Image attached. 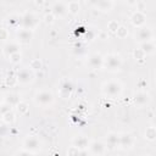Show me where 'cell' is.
Returning a JSON list of instances; mask_svg holds the SVG:
<instances>
[{
	"label": "cell",
	"instance_id": "8992f818",
	"mask_svg": "<svg viewBox=\"0 0 156 156\" xmlns=\"http://www.w3.org/2000/svg\"><path fill=\"white\" fill-rule=\"evenodd\" d=\"M39 149H40V140L38 136L28 135L23 140V150L29 151V152H34V151H38Z\"/></svg>",
	"mask_w": 156,
	"mask_h": 156
},
{
	"label": "cell",
	"instance_id": "ffe728a7",
	"mask_svg": "<svg viewBox=\"0 0 156 156\" xmlns=\"http://www.w3.org/2000/svg\"><path fill=\"white\" fill-rule=\"evenodd\" d=\"M72 89H73V84L69 80H65L60 87V95L62 98H68L72 93Z\"/></svg>",
	"mask_w": 156,
	"mask_h": 156
},
{
	"label": "cell",
	"instance_id": "cb8c5ba5",
	"mask_svg": "<svg viewBox=\"0 0 156 156\" xmlns=\"http://www.w3.org/2000/svg\"><path fill=\"white\" fill-rule=\"evenodd\" d=\"M144 138L149 141H154L156 139V128L154 126H150L145 129V133H144Z\"/></svg>",
	"mask_w": 156,
	"mask_h": 156
},
{
	"label": "cell",
	"instance_id": "277c9868",
	"mask_svg": "<svg viewBox=\"0 0 156 156\" xmlns=\"http://www.w3.org/2000/svg\"><path fill=\"white\" fill-rule=\"evenodd\" d=\"M134 39L140 44L145 43V41L154 40V32H152L151 28H149L146 26H143L140 28H136V30L134 33Z\"/></svg>",
	"mask_w": 156,
	"mask_h": 156
},
{
	"label": "cell",
	"instance_id": "52a82bcc",
	"mask_svg": "<svg viewBox=\"0 0 156 156\" xmlns=\"http://www.w3.org/2000/svg\"><path fill=\"white\" fill-rule=\"evenodd\" d=\"M33 78H34L33 71L29 69V68H27V67L21 68V69L17 72V74H16L17 82H20V83H22V84H28V83H30V82L33 80Z\"/></svg>",
	"mask_w": 156,
	"mask_h": 156
},
{
	"label": "cell",
	"instance_id": "603a6c76",
	"mask_svg": "<svg viewBox=\"0 0 156 156\" xmlns=\"http://www.w3.org/2000/svg\"><path fill=\"white\" fill-rule=\"evenodd\" d=\"M6 23L10 26V28H16L21 23V16L18 15H10L6 20Z\"/></svg>",
	"mask_w": 156,
	"mask_h": 156
},
{
	"label": "cell",
	"instance_id": "30bf717a",
	"mask_svg": "<svg viewBox=\"0 0 156 156\" xmlns=\"http://www.w3.org/2000/svg\"><path fill=\"white\" fill-rule=\"evenodd\" d=\"M32 38H33V30L26 28H21L16 33V41L18 44H29Z\"/></svg>",
	"mask_w": 156,
	"mask_h": 156
},
{
	"label": "cell",
	"instance_id": "ba28073f",
	"mask_svg": "<svg viewBox=\"0 0 156 156\" xmlns=\"http://www.w3.org/2000/svg\"><path fill=\"white\" fill-rule=\"evenodd\" d=\"M87 63L93 69H100L102 67V63H104V56L99 52H93L88 56Z\"/></svg>",
	"mask_w": 156,
	"mask_h": 156
},
{
	"label": "cell",
	"instance_id": "f546056e",
	"mask_svg": "<svg viewBox=\"0 0 156 156\" xmlns=\"http://www.w3.org/2000/svg\"><path fill=\"white\" fill-rule=\"evenodd\" d=\"M10 37V32L7 28H4V27H0V40L2 41H7Z\"/></svg>",
	"mask_w": 156,
	"mask_h": 156
},
{
	"label": "cell",
	"instance_id": "44dd1931",
	"mask_svg": "<svg viewBox=\"0 0 156 156\" xmlns=\"http://www.w3.org/2000/svg\"><path fill=\"white\" fill-rule=\"evenodd\" d=\"M139 49L145 54V56H146V55H151V54L155 52V49H156V46H155V41H154V40H150V41L141 43Z\"/></svg>",
	"mask_w": 156,
	"mask_h": 156
},
{
	"label": "cell",
	"instance_id": "1f68e13d",
	"mask_svg": "<svg viewBox=\"0 0 156 156\" xmlns=\"http://www.w3.org/2000/svg\"><path fill=\"white\" fill-rule=\"evenodd\" d=\"M21 58H22L21 52H16V54H12V55L9 56V60H10L12 63H20Z\"/></svg>",
	"mask_w": 156,
	"mask_h": 156
},
{
	"label": "cell",
	"instance_id": "4316f807",
	"mask_svg": "<svg viewBox=\"0 0 156 156\" xmlns=\"http://www.w3.org/2000/svg\"><path fill=\"white\" fill-rule=\"evenodd\" d=\"M43 68V63H41V61L39 60V58H33L30 62H29V69H32V71H40Z\"/></svg>",
	"mask_w": 156,
	"mask_h": 156
},
{
	"label": "cell",
	"instance_id": "d6a6232c",
	"mask_svg": "<svg viewBox=\"0 0 156 156\" xmlns=\"http://www.w3.org/2000/svg\"><path fill=\"white\" fill-rule=\"evenodd\" d=\"M133 57H134L135 60H143V58L145 57V54H144L140 49H134V51H133Z\"/></svg>",
	"mask_w": 156,
	"mask_h": 156
},
{
	"label": "cell",
	"instance_id": "4fadbf2b",
	"mask_svg": "<svg viewBox=\"0 0 156 156\" xmlns=\"http://www.w3.org/2000/svg\"><path fill=\"white\" fill-rule=\"evenodd\" d=\"M88 149H89L90 154H93L95 156H100L106 151V145L100 140H94V141H90Z\"/></svg>",
	"mask_w": 156,
	"mask_h": 156
},
{
	"label": "cell",
	"instance_id": "8fae6325",
	"mask_svg": "<svg viewBox=\"0 0 156 156\" xmlns=\"http://www.w3.org/2000/svg\"><path fill=\"white\" fill-rule=\"evenodd\" d=\"M135 143L134 136L130 133H122L119 134V141H118V146L123 150H128L130 147H133Z\"/></svg>",
	"mask_w": 156,
	"mask_h": 156
},
{
	"label": "cell",
	"instance_id": "e0dca14e",
	"mask_svg": "<svg viewBox=\"0 0 156 156\" xmlns=\"http://www.w3.org/2000/svg\"><path fill=\"white\" fill-rule=\"evenodd\" d=\"M4 54L9 57L12 54L20 52V44L17 41H6V44L4 45Z\"/></svg>",
	"mask_w": 156,
	"mask_h": 156
},
{
	"label": "cell",
	"instance_id": "7a4b0ae2",
	"mask_svg": "<svg viewBox=\"0 0 156 156\" xmlns=\"http://www.w3.org/2000/svg\"><path fill=\"white\" fill-rule=\"evenodd\" d=\"M122 66V57L118 55V54H107L105 57H104V63H102V67H105L107 71L110 72H116L121 68Z\"/></svg>",
	"mask_w": 156,
	"mask_h": 156
},
{
	"label": "cell",
	"instance_id": "e575fe53",
	"mask_svg": "<svg viewBox=\"0 0 156 156\" xmlns=\"http://www.w3.org/2000/svg\"><path fill=\"white\" fill-rule=\"evenodd\" d=\"M54 20H55V16L49 11V12H46L45 15H44V21L46 22V23H52L54 22Z\"/></svg>",
	"mask_w": 156,
	"mask_h": 156
},
{
	"label": "cell",
	"instance_id": "9a60e30c",
	"mask_svg": "<svg viewBox=\"0 0 156 156\" xmlns=\"http://www.w3.org/2000/svg\"><path fill=\"white\" fill-rule=\"evenodd\" d=\"M89 144H90L89 139L87 136H84V135H77V136H74L72 139V145L76 146V147H78L79 150L88 149L89 147Z\"/></svg>",
	"mask_w": 156,
	"mask_h": 156
},
{
	"label": "cell",
	"instance_id": "5b68a950",
	"mask_svg": "<svg viewBox=\"0 0 156 156\" xmlns=\"http://www.w3.org/2000/svg\"><path fill=\"white\" fill-rule=\"evenodd\" d=\"M34 101L39 106H50L54 102V95L49 90H39L34 95Z\"/></svg>",
	"mask_w": 156,
	"mask_h": 156
},
{
	"label": "cell",
	"instance_id": "d6986e66",
	"mask_svg": "<svg viewBox=\"0 0 156 156\" xmlns=\"http://www.w3.org/2000/svg\"><path fill=\"white\" fill-rule=\"evenodd\" d=\"M20 101H21V99H20V95L17 93H7L4 96V102L7 104V105H10L11 107L12 106H16Z\"/></svg>",
	"mask_w": 156,
	"mask_h": 156
},
{
	"label": "cell",
	"instance_id": "f1b7e54d",
	"mask_svg": "<svg viewBox=\"0 0 156 156\" xmlns=\"http://www.w3.org/2000/svg\"><path fill=\"white\" fill-rule=\"evenodd\" d=\"M118 27H119V23H118L117 21H115V20H111V21L107 23V29H108L111 33H116V30L118 29Z\"/></svg>",
	"mask_w": 156,
	"mask_h": 156
},
{
	"label": "cell",
	"instance_id": "6da1fadb",
	"mask_svg": "<svg viewBox=\"0 0 156 156\" xmlns=\"http://www.w3.org/2000/svg\"><path fill=\"white\" fill-rule=\"evenodd\" d=\"M101 90H102L104 95H106L108 98H116V96L121 95V93L123 90V85L119 80L111 79V80H107L102 84Z\"/></svg>",
	"mask_w": 156,
	"mask_h": 156
},
{
	"label": "cell",
	"instance_id": "d590c367",
	"mask_svg": "<svg viewBox=\"0 0 156 156\" xmlns=\"http://www.w3.org/2000/svg\"><path fill=\"white\" fill-rule=\"evenodd\" d=\"M89 151H88V149H84V150H80L79 151V156H89Z\"/></svg>",
	"mask_w": 156,
	"mask_h": 156
},
{
	"label": "cell",
	"instance_id": "5bb4252c",
	"mask_svg": "<svg viewBox=\"0 0 156 156\" xmlns=\"http://www.w3.org/2000/svg\"><path fill=\"white\" fill-rule=\"evenodd\" d=\"M133 101H134V104H135L136 106L143 107V106H145V105H147V104L150 102V95H149L146 91L140 90V91H138V93L134 94Z\"/></svg>",
	"mask_w": 156,
	"mask_h": 156
},
{
	"label": "cell",
	"instance_id": "9c48e42d",
	"mask_svg": "<svg viewBox=\"0 0 156 156\" xmlns=\"http://www.w3.org/2000/svg\"><path fill=\"white\" fill-rule=\"evenodd\" d=\"M130 23L136 27V28H140L143 26H145V22H146V15L144 11H138L135 10L132 15H130Z\"/></svg>",
	"mask_w": 156,
	"mask_h": 156
},
{
	"label": "cell",
	"instance_id": "d4e9b609",
	"mask_svg": "<svg viewBox=\"0 0 156 156\" xmlns=\"http://www.w3.org/2000/svg\"><path fill=\"white\" fill-rule=\"evenodd\" d=\"M16 110H17V112L20 113V115H27L28 113V111H29V106H28V104L26 102V101H20L16 106Z\"/></svg>",
	"mask_w": 156,
	"mask_h": 156
},
{
	"label": "cell",
	"instance_id": "83f0119b",
	"mask_svg": "<svg viewBox=\"0 0 156 156\" xmlns=\"http://www.w3.org/2000/svg\"><path fill=\"white\" fill-rule=\"evenodd\" d=\"M118 38H121V39H123V38H126L127 35H128V29H127V27L126 26H123V24H119V27H118V29L116 30V33H115Z\"/></svg>",
	"mask_w": 156,
	"mask_h": 156
},
{
	"label": "cell",
	"instance_id": "484cf974",
	"mask_svg": "<svg viewBox=\"0 0 156 156\" xmlns=\"http://www.w3.org/2000/svg\"><path fill=\"white\" fill-rule=\"evenodd\" d=\"M1 118H2V122H4L5 124H11V123H13V121H15V113L10 110V111L2 113V115H1Z\"/></svg>",
	"mask_w": 156,
	"mask_h": 156
},
{
	"label": "cell",
	"instance_id": "7402d4cb",
	"mask_svg": "<svg viewBox=\"0 0 156 156\" xmlns=\"http://www.w3.org/2000/svg\"><path fill=\"white\" fill-rule=\"evenodd\" d=\"M66 4H67V12H69V13H72V15H77V13L79 12V10H80V4H79V1H77V0H71V1L66 2Z\"/></svg>",
	"mask_w": 156,
	"mask_h": 156
},
{
	"label": "cell",
	"instance_id": "7c38bea8",
	"mask_svg": "<svg viewBox=\"0 0 156 156\" xmlns=\"http://www.w3.org/2000/svg\"><path fill=\"white\" fill-rule=\"evenodd\" d=\"M50 12L55 16V17H61V16H65L67 13V4L65 1H55L52 5H51V10Z\"/></svg>",
	"mask_w": 156,
	"mask_h": 156
},
{
	"label": "cell",
	"instance_id": "3957f363",
	"mask_svg": "<svg viewBox=\"0 0 156 156\" xmlns=\"http://www.w3.org/2000/svg\"><path fill=\"white\" fill-rule=\"evenodd\" d=\"M38 22H39L38 16L32 11H26L24 13L21 15V26H22V28L33 30L38 26Z\"/></svg>",
	"mask_w": 156,
	"mask_h": 156
},
{
	"label": "cell",
	"instance_id": "74e56055",
	"mask_svg": "<svg viewBox=\"0 0 156 156\" xmlns=\"http://www.w3.org/2000/svg\"><path fill=\"white\" fill-rule=\"evenodd\" d=\"M4 96H5V94L0 93V105H1V104H4Z\"/></svg>",
	"mask_w": 156,
	"mask_h": 156
},
{
	"label": "cell",
	"instance_id": "4dcf8cb0",
	"mask_svg": "<svg viewBox=\"0 0 156 156\" xmlns=\"http://www.w3.org/2000/svg\"><path fill=\"white\" fill-rule=\"evenodd\" d=\"M79 151H80V150H79L78 147L71 145V146L67 149V156H79Z\"/></svg>",
	"mask_w": 156,
	"mask_h": 156
},
{
	"label": "cell",
	"instance_id": "2e32d148",
	"mask_svg": "<svg viewBox=\"0 0 156 156\" xmlns=\"http://www.w3.org/2000/svg\"><path fill=\"white\" fill-rule=\"evenodd\" d=\"M91 5L95 6L98 10H100V11H102V12H108V11L113 7L115 2H113L112 0H100V1L91 2Z\"/></svg>",
	"mask_w": 156,
	"mask_h": 156
},
{
	"label": "cell",
	"instance_id": "8d00e7d4",
	"mask_svg": "<svg viewBox=\"0 0 156 156\" xmlns=\"http://www.w3.org/2000/svg\"><path fill=\"white\" fill-rule=\"evenodd\" d=\"M18 156H32L29 151H26V150H22L18 152Z\"/></svg>",
	"mask_w": 156,
	"mask_h": 156
},
{
	"label": "cell",
	"instance_id": "836d02e7",
	"mask_svg": "<svg viewBox=\"0 0 156 156\" xmlns=\"http://www.w3.org/2000/svg\"><path fill=\"white\" fill-rule=\"evenodd\" d=\"M7 126L9 124H0V136H5L10 133V128Z\"/></svg>",
	"mask_w": 156,
	"mask_h": 156
},
{
	"label": "cell",
	"instance_id": "ac0fdd59",
	"mask_svg": "<svg viewBox=\"0 0 156 156\" xmlns=\"http://www.w3.org/2000/svg\"><path fill=\"white\" fill-rule=\"evenodd\" d=\"M118 141H119V134L115 133V132H111L106 135V147L108 149H115L118 146Z\"/></svg>",
	"mask_w": 156,
	"mask_h": 156
}]
</instances>
